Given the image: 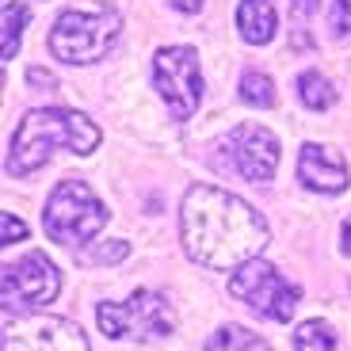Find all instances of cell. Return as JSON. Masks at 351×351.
<instances>
[{
    "instance_id": "cell-10",
    "label": "cell",
    "mask_w": 351,
    "mask_h": 351,
    "mask_svg": "<svg viewBox=\"0 0 351 351\" xmlns=\"http://www.w3.org/2000/svg\"><path fill=\"white\" fill-rule=\"evenodd\" d=\"M221 149H226L229 165L252 184H267L275 168H279V138L271 130H263V126H252V123L233 126Z\"/></svg>"
},
{
    "instance_id": "cell-20",
    "label": "cell",
    "mask_w": 351,
    "mask_h": 351,
    "mask_svg": "<svg viewBox=\"0 0 351 351\" xmlns=\"http://www.w3.org/2000/svg\"><path fill=\"white\" fill-rule=\"evenodd\" d=\"M328 23L340 38L351 35V0H332V12H328Z\"/></svg>"
},
{
    "instance_id": "cell-6",
    "label": "cell",
    "mask_w": 351,
    "mask_h": 351,
    "mask_svg": "<svg viewBox=\"0 0 351 351\" xmlns=\"http://www.w3.org/2000/svg\"><path fill=\"white\" fill-rule=\"evenodd\" d=\"M153 88L168 104L172 119H191L202 96V69L195 46H160L153 53Z\"/></svg>"
},
{
    "instance_id": "cell-12",
    "label": "cell",
    "mask_w": 351,
    "mask_h": 351,
    "mask_svg": "<svg viewBox=\"0 0 351 351\" xmlns=\"http://www.w3.org/2000/svg\"><path fill=\"white\" fill-rule=\"evenodd\" d=\"M237 27L245 43L263 46L271 43L275 31H279V16H275V4L271 0H241L237 4Z\"/></svg>"
},
{
    "instance_id": "cell-1",
    "label": "cell",
    "mask_w": 351,
    "mask_h": 351,
    "mask_svg": "<svg viewBox=\"0 0 351 351\" xmlns=\"http://www.w3.org/2000/svg\"><path fill=\"white\" fill-rule=\"evenodd\" d=\"M180 233L195 263L214 271H237L260 260L271 229L256 206L210 184H191L180 206Z\"/></svg>"
},
{
    "instance_id": "cell-14",
    "label": "cell",
    "mask_w": 351,
    "mask_h": 351,
    "mask_svg": "<svg viewBox=\"0 0 351 351\" xmlns=\"http://www.w3.org/2000/svg\"><path fill=\"white\" fill-rule=\"evenodd\" d=\"M298 96H302V104H306L309 111H325V107H332L336 92H332V84H328L321 73L309 69V73L298 77Z\"/></svg>"
},
{
    "instance_id": "cell-17",
    "label": "cell",
    "mask_w": 351,
    "mask_h": 351,
    "mask_svg": "<svg viewBox=\"0 0 351 351\" xmlns=\"http://www.w3.org/2000/svg\"><path fill=\"white\" fill-rule=\"evenodd\" d=\"M317 12V0H290V16H294V31H290V46L294 50H313V35H309V19Z\"/></svg>"
},
{
    "instance_id": "cell-18",
    "label": "cell",
    "mask_w": 351,
    "mask_h": 351,
    "mask_svg": "<svg viewBox=\"0 0 351 351\" xmlns=\"http://www.w3.org/2000/svg\"><path fill=\"white\" fill-rule=\"evenodd\" d=\"M241 99L252 107H275V80L267 73H245L241 77Z\"/></svg>"
},
{
    "instance_id": "cell-8",
    "label": "cell",
    "mask_w": 351,
    "mask_h": 351,
    "mask_svg": "<svg viewBox=\"0 0 351 351\" xmlns=\"http://www.w3.org/2000/svg\"><path fill=\"white\" fill-rule=\"evenodd\" d=\"M62 294V271L50 263L46 252H27L23 260L8 263L0 275V302L8 313H31L50 306Z\"/></svg>"
},
{
    "instance_id": "cell-9",
    "label": "cell",
    "mask_w": 351,
    "mask_h": 351,
    "mask_svg": "<svg viewBox=\"0 0 351 351\" xmlns=\"http://www.w3.org/2000/svg\"><path fill=\"white\" fill-rule=\"evenodd\" d=\"M4 351H92L88 336L69 317H8Z\"/></svg>"
},
{
    "instance_id": "cell-5",
    "label": "cell",
    "mask_w": 351,
    "mask_h": 351,
    "mask_svg": "<svg viewBox=\"0 0 351 351\" xmlns=\"http://www.w3.org/2000/svg\"><path fill=\"white\" fill-rule=\"evenodd\" d=\"M96 325L111 340H157L176 328V313L160 294L153 290H134L126 302H99Z\"/></svg>"
},
{
    "instance_id": "cell-3",
    "label": "cell",
    "mask_w": 351,
    "mask_h": 351,
    "mask_svg": "<svg viewBox=\"0 0 351 351\" xmlns=\"http://www.w3.org/2000/svg\"><path fill=\"white\" fill-rule=\"evenodd\" d=\"M123 35V16L107 0H88V4H73L53 19L50 31V53L69 65H88L107 58L114 43Z\"/></svg>"
},
{
    "instance_id": "cell-13",
    "label": "cell",
    "mask_w": 351,
    "mask_h": 351,
    "mask_svg": "<svg viewBox=\"0 0 351 351\" xmlns=\"http://www.w3.org/2000/svg\"><path fill=\"white\" fill-rule=\"evenodd\" d=\"M206 351H275V348L263 340L260 332H252V328L226 325V328H218V332L206 340Z\"/></svg>"
},
{
    "instance_id": "cell-19",
    "label": "cell",
    "mask_w": 351,
    "mask_h": 351,
    "mask_svg": "<svg viewBox=\"0 0 351 351\" xmlns=\"http://www.w3.org/2000/svg\"><path fill=\"white\" fill-rule=\"evenodd\" d=\"M126 252H130L126 241H104L99 248H84L80 260L84 263H111V260H126Z\"/></svg>"
},
{
    "instance_id": "cell-21",
    "label": "cell",
    "mask_w": 351,
    "mask_h": 351,
    "mask_svg": "<svg viewBox=\"0 0 351 351\" xmlns=\"http://www.w3.org/2000/svg\"><path fill=\"white\" fill-rule=\"evenodd\" d=\"M27 233H31V229H27L16 214H4V237H0V245L8 248V245H16L19 237H27Z\"/></svg>"
},
{
    "instance_id": "cell-15",
    "label": "cell",
    "mask_w": 351,
    "mask_h": 351,
    "mask_svg": "<svg viewBox=\"0 0 351 351\" xmlns=\"http://www.w3.org/2000/svg\"><path fill=\"white\" fill-rule=\"evenodd\" d=\"M31 19V8H27L23 0H8V8H4V50H0V58L4 62H12L19 50V35H23V23Z\"/></svg>"
},
{
    "instance_id": "cell-4",
    "label": "cell",
    "mask_w": 351,
    "mask_h": 351,
    "mask_svg": "<svg viewBox=\"0 0 351 351\" xmlns=\"http://www.w3.org/2000/svg\"><path fill=\"white\" fill-rule=\"evenodd\" d=\"M107 206L92 195V187L80 184V180H65L50 191L46 199V233H50L58 245H88L99 229L107 226Z\"/></svg>"
},
{
    "instance_id": "cell-22",
    "label": "cell",
    "mask_w": 351,
    "mask_h": 351,
    "mask_svg": "<svg viewBox=\"0 0 351 351\" xmlns=\"http://www.w3.org/2000/svg\"><path fill=\"white\" fill-rule=\"evenodd\" d=\"M340 245H343V252L351 256V218L343 221V229H340Z\"/></svg>"
},
{
    "instance_id": "cell-7",
    "label": "cell",
    "mask_w": 351,
    "mask_h": 351,
    "mask_svg": "<svg viewBox=\"0 0 351 351\" xmlns=\"http://www.w3.org/2000/svg\"><path fill=\"white\" fill-rule=\"evenodd\" d=\"M229 290H233V298L248 302L256 313L275 321V325H287L302 298V290L282 279L275 271V263H263V260H252L245 267H237L233 279H229Z\"/></svg>"
},
{
    "instance_id": "cell-23",
    "label": "cell",
    "mask_w": 351,
    "mask_h": 351,
    "mask_svg": "<svg viewBox=\"0 0 351 351\" xmlns=\"http://www.w3.org/2000/svg\"><path fill=\"white\" fill-rule=\"evenodd\" d=\"M176 8H184V12H199L202 8V0H172Z\"/></svg>"
},
{
    "instance_id": "cell-11",
    "label": "cell",
    "mask_w": 351,
    "mask_h": 351,
    "mask_svg": "<svg viewBox=\"0 0 351 351\" xmlns=\"http://www.w3.org/2000/svg\"><path fill=\"white\" fill-rule=\"evenodd\" d=\"M298 180L309 187V191L321 195H340L348 187V165L336 149H325V145H302L298 157Z\"/></svg>"
},
{
    "instance_id": "cell-2",
    "label": "cell",
    "mask_w": 351,
    "mask_h": 351,
    "mask_svg": "<svg viewBox=\"0 0 351 351\" xmlns=\"http://www.w3.org/2000/svg\"><path fill=\"white\" fill-rule=\"evenodd\" d=\"M99 126L80 111L69 107H38V111L23 114V123L16 126L8 145V172L12 176H31L46 165L58 149H69L77 157L99 145Z\"/></svg>"
},
{
    "instance_id": "cell-16",
    "label": "cell",
    "mask_w": 351,
    "mask_h": 351,
    "mask_svg": "<svg viewBox=\"0 0 351 351\" xmlns=\"http://www.w3.org/2000/svg\"><path fill=\"white\" fill-rule=\"evenodd\" d=\"M294 351H336V332L325 321H306L294 332Z\"/></svg>"
}]
</instances>
